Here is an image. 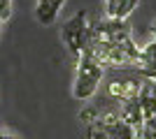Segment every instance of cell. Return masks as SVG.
<instances>
[{"mask_svg":"<svg viewBox=\"0 0 156 139\" xmlns=\"http://www.w3.org/2000/svg\"><path fill=\"white\" fill-rule=\"evenodd\" d=\"M0 139H19L16 134H9V132H0Z\"/></svg>","mask_w":156,"mask_h":139,"instance_id":"cell-10","label":"cell"},{"mask_svg":"<svg viewBox=\"0 0 156 139\" xmlns=\"http://www.w3.org/2000/svg\"><path fill=\"white\" fill-rule=\"evenodd\" d=\"M119 116H121V118H124L126 123L135 130V134L142 130V125H144V111H142V107H140V100L124 102L121 109H119Z\"/></svg>","mask_w":156,"mask_h":139,"instance_id":"cell-7","label":"cell"},{"mask_svg":"<svg viewBox=\"0 0 156 139\" xmlns=\"http://www.w3.org/2000/svg\"><path fill=\"white\" fill-rule=\"evenodd\" d=\"M12 14V0H0V21L5 23Z\"/></svg>","mask_w":156,"mask_h":139,"instance_id":"cell-9","label":"cell"},{"mask_svg":"<svg viewBox=\"0 0 156 139\" xmlns=\"http://www.w3.org/2000/svg\"><path fill=\"white\" fill-rule=\"evenodd\" d=\"M151 30H154V37H156V19H154V28H151Z\"/></svg>","mask_w":156,"mask_h":139,"instance_id":"cell-11","label":"cell"},{"mask_svg":"<svg viewBox=\"0 0 156 139\" xmlns=\"http://www.w3.org/2000/svg\"><path fill=\"white\" fill-rule=\"evenodd\" d=\"M140 88H142V77H124V79H112L107 84V95L114 102H130V100H137L140 95Z\"/></svg>","mask_w":156,"mask_h":139,"instance_id":"cell-3","label":"cell"},{"mask_svg":"<svg viewBox=\"0 0 156 139\" xmlns=\"http://www.w3.org/2000/svg\"><path fill=\"white\" fill-rule=\"evenodd\" d=\"M63 5H65V0H35V19H37V23L40 26L56 23Z\"/></svg>","mask_w":156,"mask_h":139,"instance_id":"cell-5","label":"cell"},{"mask_svg":"<svg viewBox=\"0 0 156 139\" xmlns=\"http://www.w3.org/2000/svg\"><path fill=\"white\" fill-rule=\"evenodd\" d=\"M105 77V65L93 56L91 49H84V53L77 58V70H75V84H72V95L79 102L91 100L100 88V81Z\"/></svg>","mask_w":156,"mask_h":139,"instance_id":"cell-1","label":"cell"},{"mask_svg":"<svg viewBox=\"0 0 156 139\" xmlns=\"http://www.w3.org/2000/svg\"><path fill=\"white\" fill-rule=\"evenodd\" d=\"M61 37H63V44L68 46V51L79 58V56L84 53L86 44H89V37H91V21H89V14L82 9V12H77L75 16H70V19L65 21Z\"/></svg>","mask_w":156,"mask_h":139,"instance_id":"cell-2","label":"cell"},{"mask_svg":"<svg viewBox=\"0 0 156 139\" xmlns=\"http://www.w3.org/2000/svg\"><path fill=\"white\" fill-rule=\"evenodd\" d=\"M140 0H105V14L107 19L117 21H128V16L135 12Z\"/></svg>","mask_w":156,"mask_h":139,"instance_id":"cell-6","label":"cell"},{"mask_svg":"<svg viewBox=\"0 0 156 139\" xmlns=\"http://www.w3.org/2000/svg\"><path fill=\"white\" fill-rule=\"evenodd\" d=\"M140 107L144 111V121L151 118L156 114V81H149V79H142V88H140Z\"/></svg>","mask_w":156,"mask_h":139,"instance_id":"cell-8","label":"cell"},{"mask_svg":"<svg viewBox=\"0 0 156 139\" xmlns=\"http://www.w3.org/2000/svg\"><path fill=\"white\" fill-rule=\"evenodd\" d=\"M98 121H100L107 139H135V130L119 116V111L98 114Z\"/></svg>","mask_w":156,"mask_h":139,"instance_id":"cell-4","label":"cell"}]
</instances>
